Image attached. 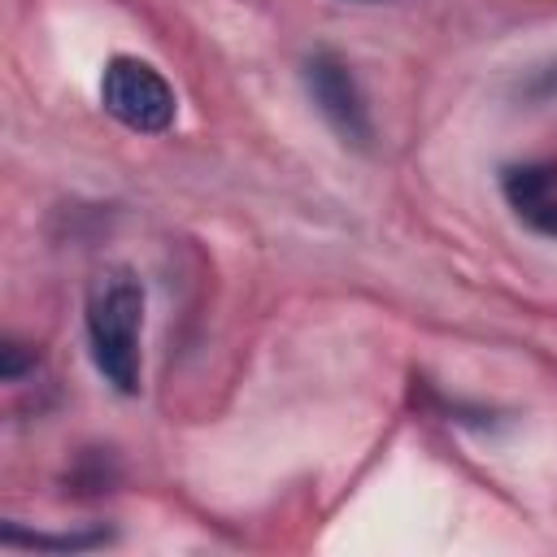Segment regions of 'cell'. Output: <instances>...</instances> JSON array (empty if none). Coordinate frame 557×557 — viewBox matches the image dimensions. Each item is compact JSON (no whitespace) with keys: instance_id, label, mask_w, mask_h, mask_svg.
<instances>
[{"instance_id":"obj_1","label":"cell","mask_w":557,"mask_h":557,"mask_svg":"<svg viewBox=\"0 0 557 557\" xmlns=\"http://www.w3.org/2000/svg\"><path fill=\"white\" fill-rule=\"evenodd\" d=\"M139 331H144V287L131 270H104L87 287V348L100 379L135 396L139 392Z\"/></svg>"},{"instance_id":"obj_5","label":"cell","mask_w":557,"mask_h":557,"mask_svg":"<svg viewBox=\"0 0 557 557\" xmlns=\"http://www.w3.org/2000/svg\"><path fill=\"white\" fill-rule=\"evenodd\" d=\"M109 531H70V535H44V531H22L17 522H4V544L9 548H57V553H74V548H96L104 544Z\"/></svg>"},{"instance_id":"obj_3","label":"cell","mask_w":557,"mask_h":557,"mask_svg":"<svg viewBox=\"0 0 557 557\" xmlns=\"http://www.w3.org/2000/svg\"><path fill=\"white\" fill-rule=\"evenodd\" d=\"M305 91L313 100V109L322 113V122L357 152L370 148L374 139V122H370V104H366V91L357 83V74L348 70V61L331 48H318L305 57Z\"/></svg>"},{"instance_id":"obj_4","label":"cell","mask_w":557,"mask_h":557,"mask_svg":"<svg viewBox=\"0 0 557 557\" xmlns=\"http://www.w3.org/2000/svg\"><path fill=\"white\" fill-rule=\"evenodd\" d=\"M500 187H505V200L531 226L557 235V174L553 170H544V165H513V170H505Z\"/></svg>"},{"instance_id":"obj_6","label":"cell","mask_w":557,"mask_h":557,"mask_svg":"<svg viewBox=\"0 0 557 557\" xmlns=\"http://www.w3.org/2000/svg\"><path fill=\"white\" fill-rule=\"evenodd\" d=\"M22 366H35V357H22V344H4L0 348V370H4L9 383L22 374Z\"/></svg>"},{"instance_id":"obj_7","label":"cell","mask_w":557,"mask_h":557,"mask_svg":"<svg viewBox=\"0 0 557 557\" xmlns=\"http://www.w3.org/2000/svg\"><path fill=\"white\" fill-rule=\"evenodd\" d=\"M548 91H557V65H548V70L531 83V96H548Z\"/></svg>"},{"instance_id":"obj_2","label":"cell","mask_w":557,"mask_h":557,"mask_svg":"<svg viewBox=\"0 0 557 557\" xmlns=\"http://www.w3.org/2000/svg\"><path fill=\"white\" fill-rule=\"evenodd\" d=\"M100 104L113 122H122L126 131L139 135H161L174 126L178 100L174 87L161 78L157 65L139 61V57H113L100 74Z\"/></svg>"}]
</instances>
